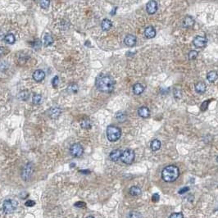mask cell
<instances>
[{"label": "cell", "instance_id": "6da1fadb", "mask_svg": "<svg viewBox=\"0 0 218 218\" xmlns=\"http://www.w3.org/2000/svg\"><path fill=\"white\" fill-rule=\"evenodd\" d=\"M115 80L108 75H100L96 80V87L99 91L110 93L114 89Z\"/></svg>", "mask_w": 218, "mask_h": 218}, {"label": "cell", "instance_id": "7a4b0ae2", "mask_svg": "<svg viewBox=\"0 0 218 218\" xmlns=\"http://www.w3.org/2000/svg\"><path fill=\"white\" fill-rule=\"evenodd\" d=\"M180 175V171L176 166L170 165L162 170V178L166 182H174L177 180Z\"/></svg>", "mask_w": 218, "mask_h": 218}, {"label": "cell", "instance_id": "3957f363", "mask_svg": "<svg viewBox=\"0 0 218 218\" xmlns=\"http://www.w3.org/2000/svg\"><path fill=\"white\" fill-rule=\"evenodd\" d=\"M122 136V130L116 126H109L107 128V137L110 142H116Z\"/></svg>", "mask_w": 218, "mask_h": 218}, {"label": "cell", "instance_id": "277c9868", "mask_svg": "<svg viewBox=\"0 0 218 218\" xmlns=\"http://www.w3.org/2000/svg\"><path fill=\"white\" fill-rule=\"evenodd\" d=\"M135 152L131 150V149H126L125 151H123L122 157H121V160L123 163H125L126 165H130L132 164V162L135 160Z\"/></svg>", "mask_w": 218, "mask_h": 218}, {"label": "cell", "instance_id": "5b68a950", "mask_svg": "<svg viewBox=\"0 0 218 218\" xmlns=\"http://www.w3.org/2000/svg\"><path fill=\"white\" fill-rule=\"evenodd\" d=\"M17 208V202L13 199H7L4 202L3 209L5 213H12Z\"/></svg>", "mask_w": 218, "mask_h": 218}, {"label": "cell", "instance_id": "8992f818", "mask_svg": "<svg viewBox=\"0 0 218 218\" xmlns=\"http://www.w3.org/2000/svg\"><path fill=\"white\" fill-rule=\"evenodd\" d=\"M70 152H71V154L73 157L80 158L84 153V149H83V147L80 144H74L70 148Z\"/></svg>", "mask_w": 218, "mask_h": 218}, {"label": "cell", "instance_id": "52a82bcc", "mask_svg": "<svg viewBox=\"0 0 218 218\" xmlns=\"http://www.w3.org/2000/svg\"><path fill=\"white\" fill-rule=\"evenodd\" d=\"M32 172H33V166L30 162L27 163V165H25L23 170H22V172H21V176H22L23 180H29L30 175L32 174Z\"/></svg>", "mask_w": 218, "mask_h": 218}, {"label": "cell", "instance_id": "ba28073f", "mask_svg": "<svg viewBox=\"0 0 218 218\" xmlns=\"http://www.w3.org/2000/svg\"><path fill=\"white\" fill-rule=\"evenodd\" d=\"M158 10V4L155 0H150L148 4H146V11L149 15L154 14Z\"/></svg>", "mask_w": 218, "mask_h": 218}, {"label": "cell", "instance_id": "9c48e42d", "mask_svg": "<svg viewBox=\"0 0 218 218\" xmlns=\"http://www.w3.org/2000/svg\"><path fill=\"white\" fill-rule=\"evenodd\" d=\"M193 43L197 48H203L207 44V39L203 36H196L193 40Z\"/></svg>", "mask_w": 218, "mask_h": 218}, {"label": "cell", "instance_id": "30bf717a", "mask_svg": "<svg viewBox=\"0 0 218 218\" xmlns=\"http://www.w3.org/2000/svg\"><path fill=\"white\" fill-rule=\"evenodd\" d=\"M124 42H125V44L127 45V46L133 47L136 44L137 39H136V37L135 36V35H127L125 37Z\"/></svg>", "mask_w": 218, "mask_h": 218}, {"label": "cell", "instance_id": "8fae6325", "mask_svg": "<svg viewBox=\"0 0 218 218\" xmlns=\"http://www.w3.org/2000/svg\"><path fill=\"white\" fill-rule=\"evenodd\" d=\"M122 154V150H120V149H115V150L112 151L111 153L109 154V158L113 162H117V161H119L120 159H121Z\"/></svg>", "mask_w": 218, "mask_h": 218}, {"label": "cell", "instance_id": "7c38bea8", "mask_svg": "<svg viewBox=\"0 0 218 218\" xmlns=\"http://www.w3.org/2000/svg\"><path fill=\"white\" fill-rule=\"evenodd\" d=\"M144 36L147 39H152L156 36V30L155 28L152 26L146 27L144 30Z\"/></svg>", "mask_w": 218, "mask_h": 218}, {"label": "cell", "instance_id": "4fadbf2b", "mask_svg": "<svg viewBox=\"0 0 218 218\" xmlns=\"http://www.w3.org/2000/svg\"><path fill=\"white\" fill-rule=\"evenodd\" d=\"M61 113H62V110L59 108L53 107V108L49 109V116L51 118H53V119H56V118H57L61 115Z\"/></svg>", "mask_w": 218, "mask_h": 218}, {"label": "cell", "instance_id": "5bb4252c", "mask_svg": "<svg viewBox=\"0 0 218 218\" xmlns=\"http://www.w3.org/2000/svg\"><path fill=\"white\" fill-rule=\"evenodd\" d=\"M33 78L37 82L42 81L45 78V73L42 70H36L33 74Z\"/></svg>", "mask_w": 218, "mask_h": 218}, {"label": "cell", "instance_id": "9a60e30c", "mask_svg": "<svg viewBox=\"0 0 218 218\" xmlns=\"http://www.w3.org/2000/svg\"><path fill=\"white\" fill-rule=\"evenodd\" d=\"M144 89H145V86L143 84H141V83H136L133 86V92L136 95L141 94L144 91Z\"/></svg>", "mask_w": 218, "mask_h": 218}, {"label": "cell", "instance_id": "2e32d148", "mask_svg": "<svg viewBox=\"0 0 218 218\" xmlns=\"http://www.w3.org/2000/svg\"><path fill=\"white\" fill-rule=\"evenodd\" d=\"M138 114L139 116H141L143 118H148L150 116V111H149V108H147L145 106H143L141 108H139L138 110Z\"/></svg>", "mask_w": 218, "mask_h": 218}, {"label": "cell", "instance_id": "e0dca14e", "mask_svg": "<svg viewBox=\"0 0 218 218\" xmlns=\"http://www.w3.org/2000/svg\"><path fill=\"white\" fill-rule=\"evenodd\" d=\"M194 25V19L190 16H186L183 20V26L185 28H190Z\"/></svg>", "mask_w": 218, "mask_h": 218}, {"label": "cell", "instance_id": "ac0fdd59", "mask_svg": "<svg viewBox=\"0 0 218 218\" xmlns=\"http://www.w3.org/2000/svg\"><path fill=\"white\" fill-rule=\"evenodd\" d=\"M161 146H162V143L161 141L159 140V139H153L151 144H150V148L152 149V151H158L159 149H161Z\"/></svg>", "mask_w": 218, "mask_h": 218}, {"label": "cell", "instance_id": "d6986e66", "mask_svg": "<svg viewBox=\"0 0 218 218\" xmlns=\"http://www.w3.org/2000/svg\"><path fill=\"white\" fill-rule=\"evenodd\" d=\"M113 27V23L112 21L108 19H104L102 21V23H101V27H102V30L104 31H108L109 30Z\"/></svg>", "mask_w": 218, "mask_h": 218}, {"label": "cell", "instance_id": "ffe728a7", "mask_svg": "<svg viewBox=\"0 0 218 218\" xmlns=\"http://www.w3.org/2000/svg\"><path fill=\"white\" fill-rule=\"evenodd\" d=\"M207 79L209 82H214L218 79V73L216 71H209L207 75Z\"/></svg>", "mask_w": 218, "mask_h": 218}, {"label": "cell", "instance_id": "44dd1931", "mask_svg": "<svg viewBox=\"0 0 218 218\" xmlns=\"http://www.w3.org/2000/svg\"><path fill=\"white\" fill-rule=\"evenodd\" d=\"M206 85L203 82H198L195 85V90L198 94H203L206 91Z\"/></svg>", "mask_w": 218, "mask_h": 218}, {"label": "cell", "instance_id": "7402d4cb", "mask_svg": "<svg viewBox=\"0 0 218 218\" xmlns=\"http://www.w3.org/2000/svg\"><path fill=\"white\" fill-rule=\"evenodd\" d=\"M141 193H142V190L138 186H132L130 189V194L132 196H139L141 194Z\"/></svg>", "mask_w": 218, "mask_h": 218}, {"label": "cell", "instance_id": "603a6c76", "mask_svg": "<svg viewBox=\"0 0 218 218\" xmlns=\"http://www.w3.org/2000/svg\"><path fill=\"white\" fill-rule=\"evenodd\" d=\"M43 43L45 46H49L53 43V37L50 35L49 34H46L43 37Z\"/></svg>", "mask_w": 218, "mask_h": 218}, {"label": "cell", "instance_id": "cb8c5ba5", "mask_svg": "<svg viewBox=\"0 0 218 218\" xmlns=\"http://www.w3.org/2000/svg\"><path fill=\"white\" fill-rule=\"evenodd\" d=\"M80 126L82 128L84 129H90L91 128V122L90 120L88 119V118H85V119L81 120L80 122Z\"/></svg>", "mask_w": 218, "mask_h": 218}, {"label": "cell", "instance_id": "d4e9b609", "mask_svg": "<svg viewBox=\"0 0 218 218\" xmlns=\"http://www.w3.org/2000/svg\"><path fill=\"white\" fill-rule=\"evenodd\" d=\"M16 41V38H15V35H13V34H8L5 36V42L9 44H13V43H15Z\"/></svg>", "mask_w": 218, "mask_h": 218}, {"label": "cell", "instance_id": "484cf974", "mask_svg": "<svg viewBox=\"0 0 218 218\" xmlns=\"http://www.w3.org/2000/svg\"><path fill=\"white\" fill-rule=\"evenodd\" d=\"M78 90H79V87L76 84H71L67 88V91L69 93H72V94H76L78 92Z\"/></svg>", "mask_w": 218, "mask_h": 218}, {"label": "cell", "instance_id": "4316f807", "mask_svg": "<svg viewBox=\"0 0 218 218\" xmlns=\"http://www.w3.org/2000/svg\"><path fill=\"white\" fill-rule=\"evenodd\" d=\"M116 117L118 122H123L126 121V113H123V112H119V113H116Z\"/></svg>", "mask_w": 218, "mask_h": 218}, {"label": "cell", "instance_id": "83f0119b", "mask_svg": "<svg viewBox=\"0 0 218 218\" xmlns=\"http://www.w3.org/2000/svg\"><path fill=\"white\" fill-rule=\"evenodd\" d=\"M42 101V96L40 94H35L33 96V99H32V102L34 104H40Z\"/></svg>", "mask_w": 218, "mask_h": 218}, {"label": "cell", "instance_id": "f1b7e54d", "mask_svg": "<svg viewBox=\"0 0 218 218\" xmlns=\"http://www.w3.org/2000/svg\"><path fill=\"white\" fill-rule=\"evenodd\" d=\"M198 55V53L196 51V50H191V51H189V53L188 54V57L190 60H194L195 59V58H197Z\"/></svg>", "mask_w": 218, "mask_h": 218}, {"label": "cell", "instance_id": "f546056e", "mask_svg": "<svg viewBox=\"0 0 218 218\" xmlns=\"http://www.w3.org/2000/svg\"><path fill=\"white\" fill-rule=\"evenodd\" d=\"M40 4L42 8H43V9H47L48 7H49L50 1L49 0H40Z\"/></svg>", "mask_w": 218, "mask_h": 218}, {"label": "cell", "instance_id": "4dcf8cb0", "mask_svg": "<svg viewBox=\"0 0 218 218\" xmlns=\"http://www.w3.org/2000/svg\"><path fill=\"white\" fill-rule=\"evenodd\" d=\"M211 102V100H206L204 102H203L201 104V107H200V109H201L202 112H205L208 108V105H209V102Z\"/></svg>", "mask_w": 218, "mask_h": 218}, {"label": "cell", "instance_id": "1f68e13d", "mask_svg": "<svg viewBox=\"0 0 218 218\" xmlns=\"http://www.w3.org/2000/svg\"><path fill=\"white\" fill-rule=\"evenodd\" d=\"M19 97H20L21 99H22V100H27L28 98H29V93L27 92V91H21L20 93V94H19Z\"/></svg>", "mask_w": 218, "mask_h": 218}, {"label": "cell", "instance_id": "d6a6232c", "mask_svg": "<svg viewBox=\"0 0 218 218\" xmlns=\"http://www.w3.org/2000/svg\"><path fill=\"white\" fill-rule=\"evenodd\" d=\"M170 218H184V216L181 212H175L170 216Z\"/></svg>", "mask_w": 218, "mask_h": 218}, {"label": "cell", "instance_id": "836d02e7", "mask_svg": "<svg viewBox=\"0 0 218 218\" xmlns=\"http://www.w3.org/2000/svg\"><path fill=\"white\" fill-rule=\"evenodd\" d=\"M58 83H59V78L57 76H55L54 78L52 80V85L54 88H57V85H58Z\"/></svg>", "mask_w": 218, "mask_h": 218}, {"label": "cell", "instance_id": "e575fe53", "mask_svg": "<svg viewBox=\"0 0 218 218\" xmlns=\"http://www.w3.org/2000/svg\"><path fill=\"white\" fill-rule=\"evenodd\" d=\"M140 217V215L136 212V211H131L128 216V218H139Z\"/></svg>", "mask_w": 218, "mask_h": 218}, {"label": "cell", "instance_id": "d590c367", "mask_svg": "<svg viewBox=\"0 0 218 218\" xmlns=\"http://www.w3.org/2000/svg\"><path fill=\"white\" fill-rule=\"evenodd\" d=\"M159 199H160V196L158 193H155V194H153L152 196V201L153 203H158L159 201Z\"/></svg>", "mask_w": 218, "mask_h": 218}, {"label": "cell", "instance_id": "8d00e7d4", "mask_svg": "<svg viewBox=\"0 0 218 218\" xmlns=\"http://www.w3.org/2000/svg\"><path fill=\"white\" fill-rule=\"evenodd\" d=\"M25 205L27 206V207H33V206L35 205V202L32 201V200H28V201L26 202Z\"/></svg>", "mask_w": 218, "mask_h": 218}, {"label": "cell", "instance_id": "74e56055", "mask_svg": "<svg viewBox=\"0 0 218 218\" xmlns=\"http://www.w3.org/2000/svg\"><path fill=\"white\" fill-rule=\"evenodd\" d=\"M85 203H84V202H78L75 203V206L78 208H85Z\"/></svg>", "mask_w": 218, "mask_h": 218}, {"label": "cell", "instance_id": "f35d334b", "mask_svg": "<svg viewBox=\"0 0 218 218\" xmlns=\"http://www.w3.org/2000/svg\"><path fill=\"white\" fill-rule=\"evenodd\" d=\"M189 190V187H184V188H182L181 189H180L178 193L180 194H185L186 192H188Z\"/></svg>", "mask_w": 218, "mask_h": 218}, {"label": "cell", "instance_id": "ab89813d", "mask_svg": "<svg viewBox=\"0 0 218 218\" xmlns=\"http://www.w3.org/2000/svg\"><path fill=\"white\" fill-rule=\"evenodd\" d=\"M5 53H6V49L3 47H0V56H3Z\"/></svg>", "mask_w": 218, "mask_h": 218}, {"label": "cell", "instance_id": "60d3db41", "mask_svg": "<svg viewBox=\"0 0 218 218\" xmlns=\"http://www.w3.org/2000/svg\"><path fill=\"white\" fill-rule=\"evenodd\" d=\"M86 218H94V217H92V216H89V217H87Z\"/></svg>", "mask_w": 218, "mask_h": 218}, {"label": "cell", "instance_id": "b9f144b4", "mask_svg": "<svg viewBox=\"0 0 218 218\" xmlns=\"http://www.w3.org/2000/svg\"><path fill=\"white\" fill-rule=\"evenodd\" d=\"M217 162H218V156H217Z\"/></svg>", "mask_w": 218, "mask_h": 218}]
</instances>
